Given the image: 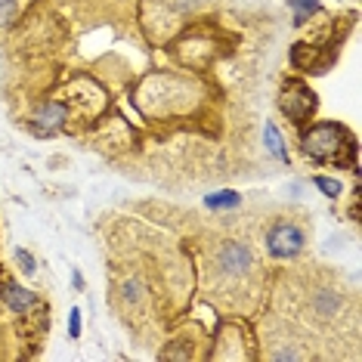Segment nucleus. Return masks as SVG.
<instances>
[{"instance_id":"7","label":"nucleus","mask_w":362,"mask_h":362,"mask_svg":"<svg viewBox=\"0 0 362 362\" xmlns=\"http://www.w3.org/2000/svg\"><path fill=\"white\" fill-rule=\"evenodd\" d=\"M263 139H267V149L273 152L279 161H288V149L282 143V134H279V127L273 124V121H267V127H263Z\"/></svg>"},{"instance_id":"12","label":"nucleus","mask_w":362,"mask_h":362,"mask_svg":"<svg viewBox=\"0 0 362 362\" xmlns=\"http://www.w3.org/2000/svg\"><path fill=\"white\" fill-rule=\"evenodd\" d=\"M16 260L22 263V269H25L28 276H31V273H35V269H37V267H35V257H31V254H28L25 248H19V251H16Z\"/></svg>"},{"instance_id":"10","label":"nucleus","mask_w":362,"mask_h":362,"mask_svg":"<svg viewBox=\"0 0 362 362\" xmlns=\"http://www.w3.org/2000/svg\"><path fill=\"white\" fill-rule=\"evenodd\" d=\"M19 13V0H0V28H6Z\"/></svg>"},{"instance_id":"14","label":"nucleus","mask_w":362,"mask_h":362,"mask_svg":"<svg viewBox=\"0 0 362 362\" xmlns=\"http://www.w3.org/2000/svg\"><path fill=\"white\" fill-rule=\"evenodd\" d=\"M298 356H300L298 350H279L276 353V359H298Z\"/></svg>"},{"instance_id":"6","label":"nucleus","mask_w":362,"mask_h":362,"mask_svg":"<svg viewBox=\"0 0 362 362\" xmlns=\"http://www.w3.org/2000/svg\"><path fill=\"white\" fill-rule=\"evenodd\" d=\"M4 300L13 313H25L37 303V294L28 291V288H22V285H16V282H6L4 285Z\"/></svg>"},{"instance_id":"5","label":"nucleus","mask_w":362,"mask_h":362,"mask_svg":"<svg viewBox=\"0 0 362 362\" xmlns=\"http://www.w3.org/2000/svg\"><path fill=\"white\" fill-rule=\"evenodd\" d=\"M65 118H69V109H65L62 103H47V105H40V109L35 112L31 127H35L37 134H56V130L65 124Z\"/></svg>"},{"instance_id":"3","label":"nucleus","mask_w":362,"mask_h":362,"mask_svg":"<svg viewBox=\"0 0 362 362\" xmlns=\"http://www.w3.org/2000/svg\"><path fill=\"white\" fill-rule=\"evenodd\" d=\"M282 109L285 115H291V121H307L313 112H316V93H310V87H303V84H288L285 87V93H282Z\"/></svg>"},{"instance_id":"15","label":"nucleus","mask_w":362,"mask_h":362,"mask_svg":"<svg viewBox=\"0 0 362 362\" xmlns=\"http://www.w3.org/2000/svg\"><path fill=\"white\" fill-rule=\"evenodd\" d=\"M319 303H322V310H325V313H332V307H334V298H328V294H325V298L319 300Z\"/></svg>"},{"instance_id":"2","label":"nucleus","mask_w":362,"mask_h":362,"mask_svg":"<svg viewBox=\"0 0 362 362\" xmlns=\"http://www.w3.org/2000/svg\"><path fill=\"white\" fill-rule=\"evenodd\" d=\"M267 248L273 257H294L303 248V233L291 223H276L267 235Z\"/></svg>"},{"instance_id":"8","label":"nucleus","mask_w":362,"mask_h":362,"mask_svg":"<svg viewBox=\"0 0 362 362\" xmlns=\"http://www.w3.org/2000/svg\"><path fill=\"white\" fill-rule=\"evenodd\" d=\"M294 10V25H303L313 13H319V0H291Z\"/></svg>"},{"instance_id":"4","label":"nucleus","mask_w":362,"mask_h":362,"mask_svg":"<svg viewBox=\"0 0 362 362\" xmlns=\"http://www.w3.org/2000/svg\"><path fill=\"white\" fill-rule=\"evenodd\" d=\"M217 260L226 276H242V273H248V267H251V248L242 242H226L223 248H220Z\"/></svg>"},{"instance_id":"9","label":"nucleus","mask_w":362,"mask_h":362,"mask_svg":"<svg viewBox=\"0 0 362 362\" xmlns=\"http://www.w3.org/2000/svg\"><path fill=\"white\" fill-rule=\"evenodd\" d=\"M204 204H208V208H238V204H242V195L238 192H217V195H208V199H204Z\"/></svg>"},{"instance_id":"11","label":"nucleus","mask_w":362,"mask_h":362,"mask_svg":"<svg viewBox=\"0 0 362 362\" xmlns=\"http://www.w3.org/2000/svg\"><path fill=\"white\" fill-rule=\"evenodd\" d=\"M316 186L322 189V192L328 195V199H337V195L344 192L341 183H337V180H332V177H316Z\"/></svg>"},{"instance_id":"1","label":"nucleus","mask_w":362,"mask_h":362,"mask_svg":"<svg viewBox=\"0 0 362 362\" xmlns=\"http://www.w3.org/2000/svg\"><path fill=\"white\" fill-rule=\"evenodd\" d=\"M341 139H347V130L341 124H316L313 130L303 134V152L310 158H341Z\"/></svg>"},{"instance_id":"13","label":"nucleus","mask_w":362,"mask_h":362,"mask_svg":"<svg viewBox=\"0 0 362 362\" xmlns=\"http://www.w3.org/2000/svg\"><path fill=\"white\" fill-rule=\"evenodd\" d=\"M69 332H71V337H81V310L69 313Z\"/></svg>"}]
</instances>
